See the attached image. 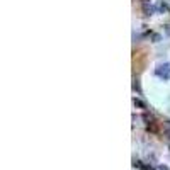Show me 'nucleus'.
I'll list each match as a JSON object with an SVG mask.
<instances>
[{
  "mask_svg": "<svg viewBox=\"0 0 170 170\" xmlns=\"http://www.w3.org/2000/svg\"><path fill=\"white\" fill-rule=\"evenodd\" d=\"M157 75L163 80H170V63H163L157 68Z\"/></svg>",
  "mask_w": 170,
  "mask_h": 170,
  "instance_id": "1",
  "label": "nucleus"
},
{
  "mask_svg": "<svg viewBox=\"0 0 170 170\" xmlns=\"http://www.w3.org/2000/svg\"><path fill=\"white\" fill-rule=\"evenodd\" d=\"M133 87H135L136 90H140V84H138V80H135V85H133Z\"/></svg>",
  "mask_w": 170,
  "mask_h": 170,
  "instance_id": "2",
  "label": "nucleus"
},
{
  "mask_svg": "<svg viewBox=\"0 0 170 170\" xmlns=\"http://www.w3.org/2000/svg\"><path fill=\"white\" fill-rule=\"evenodd\" d=\"M140 168H141V170H151L150 167H145V165H141V167H140Z\"/></svg>",
  "mask_w": 170,
  "mask_h": 170,
  "instance_id": "3",
  "label": "nucleus"
},
{
  "mask_svg": "<svg viewBox=\"0 0 170 170\" xmlns=\"http://www.w3.org/2000/svg\"><path fill=\"white\" fill-rule=\"evenodd\" d=\"M157 170H167V167H158Z\"/></svg>",
  "mask_w": 170,
  "mask_h": 170,
  "instance_id": "4",
  "label": "nucleus"
}]
</instances>
